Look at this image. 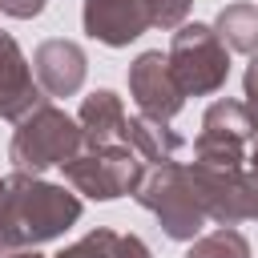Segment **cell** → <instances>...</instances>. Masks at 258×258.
Wrapping results in <instances>:
<instances>
[{
	"label": "cell",
	"instance_id": "8992f818",
	"mask_svg": "<svg viewBox=\"0 0 258 258\" xmlns=\"http://www.w3.org/2000/svg\"><path fill=\"white\" fill-rule=\"evenodd\" d=\"M185 177L194 185V198L206 218H218L226 226L258 218V173L242 169H218V165H185Z\"/></svg>",
	"mask_w": 258,
	"mask_h": 258
},
{
	"label": "cell",
	"instance_id": "ac0fdd59",
	"mask_svg": "<svg viewBox=\"0 0 258 258\" xmlns=\"http://www.w3.org/2000/svg\"><path fill=\"white\" fill-rule=\"evenodd\" d=\"M0 8H4L8 16H20V20H24V16H36V12L44 8V0H0Z\"/></svg>",
	"mask_w": 258,
	"mask_h": 258
},
{
	"label": "cell",
	"instance_id": "5bb4252c",
	"mask_svg": "<svg viewBox=\"0 0 258 258\" xmlns=\"http://www.w3.org/2000/svg\"><path fill=\"white\" fill-rule=\"evenodd\" d=\"M218 40L238 52H258V4H230L218 16Z\"/></svg>",
	"mask_w": 258,
	"mask_h": 258
},
{
	"label": "cell",
	"instance_id": "4fadbf2b",
	"mask_svg": "<svg viewBox=\"0 0 258 258\" xmlns=\"http://www.w3.org/2000/svg\"><path fill=\"white\" fill-rule=\"evenodd\" d=\"M56 258H149L145 242L133 234H113V230H93L77 246H69Z\"/></svg>",
	"mask_w": 258,
	"mask_h": 258
},
{
	"label": "cell",
	"instance_id": "9a60e30c",
	"mask_svg": "<svg viewBox=\"0 0 258 258\" xmlns=\"http://www.w3.org/2000/svg\"><path fill=\"white\" fill-rule=\"evenodd\" d=\"M185 258H250V246H246V238H242L238 230L222 226V230L206 234Z\"/></svg>",
	"mask_w": 258,
	"mask_h": 258
},
{
	"label": "cell",
	"instance_id": "3957f363",
	"mask_svg": "<svg viewBox=\"0 0 258 258\" xmlns=\"http://www.w3.org/2000/svg\"><path fill=\"white\" fill-rule=\"evenodd\" d=\"M137 202L145 210H153L165 226L169 238H194L206 222L198 198H194V185L185 177V165H145L141 181H137Z\"/></svg>",
	"mask_w": 258,
	"mask_h": 258
},
{
	"label": "cell",
	"instance_id": "7c38bea8",
	"mask_svg": "<svg viewBox=\"0 0 258 258\" xmlns=\"http://www.w3.org/2000/svg\"><path fill=\"white\" fill-rule=\"evenodd\" d=\"M125 125H129V113L121 109V97L109 93V89L93 93V97L81 105L85 145H129V141H125Z\"/></svg>",
	"mask_w": 258,
	"mask_h": 258
},
{
	"label": "cell",
	"instance_id": "d6986e66",
	"mask_svg": "<svg viewBox=\"0 0 258 258\" xmlns=\"http://www.w3.org/2000/svg\"><path fill=\"white\" fill-rule=\"evenodd\" d=\"M0 258H40V254H36V250H32V254H28V250H8V254H0Z\"/></svg>",
	"mask_w": 258,
	"mask_h": 258
},
{
	"label": "cell",
	"instance_id": "277c9868",
	"mask_svg": "<svg viewBox=\"0 0 258 258\" xmlns=\"http://www.w3.org/2000/svg\"><path fill=\"white\" fill-rule=\"evenodd\" d=\"M64 173L81 194L109 202L137 189L145 161L133 153V145H81V153L64 161Z\"/></svg>",
	"mask_w": 258,
	"mask_h": 258
},
{
	"label": "cell",
	"instance_id": "5b68a950",
	"mask_svg": "<svg viewBox=\"0 0 258 258\" xmlns=\"http://www.w3.org/2000/svg\"><path fill=\"white\" fill-rule=\"evenodd\" d=\"M165 60H169V73H173V81L185 97L189 93H214L226 81V69H230L226 44L206 24H185L181 32H173Z\"/></svg>",
	"mask_w": 258,
	"mask_h": 258
},
{
	"label": "cell",
	"instance_id": "30bf717a",
	"mask_svg": "<svg viewBox=\"0 0 258 258\" xmlns=\"http://www.w3.org/2000/svg\"><path fill=\"white\" fill-rule=\"evenodd\" d=\"M40 105V93L32 85V73L16 48V40L8 32H0V117L20 121L24 113H32Z\"/></svg>",
	"mask_w": 258,
	"mask_h": 258
},
{
	"label": "cell",
	"instance_id": "2e32d148",
	"mask_svg": "<svg viewBox=\"0 0 258 258\" xmlns=\"http://www.w3.org/2000/svg\"><path fill=\"white\" fill-rule=\"evenodd\" d=\"M246 117H250V161H254V173H258V56L250 60L246 69Z\"/></svg>",
	"mask_w": 258,
	"mask_h": 258
},
{
	"label": "cell",
	"instance_id": "9c48e42d",
	"mask_svg": "<svg viewBox=\"0 0 258 258\" xmlns=\"http://www.w3.org/2000/svg\"><path fill=\"white\" fill-rule=\"evenodd\" d=\"M149 28L145 0H85V32L101 44H129Z\"/></svg>",
	"mask_w": 258,
	"mask_h": 258
},
{
	"label": "cell",
	"instance_id": "e0dca14e",
	"mask_svg": "<svg viewBox=\"0 0 258 258\" xmlns=\"http://www.w3.org/2000/svg\"><path fill=\"white\" fill-rule=\"evenodd\" d=\"M145 12H149V24L173 28V24L189 12V0H145Z\"/></svg>",
	"mask_w": 258,
	"mask_h": 258
},
{
	"label": "cell",
	"instance_id": "6da1fadb",
	"mask_svg": "<svg viewBox=\"0 0 258 258\" xmlns=\"http://www.w3.org/2000/svg\"><path fill=\"white\" fill-rule=\"evenodd\" d=\"M81 218V202L48 181H36L28 173H12L4 177V226H8V246H36L56 238L60 230H69Z\"/></svg>",
	"mask_w": 258,
	"mask_h": 258
},
{
	"label": "cell",
	"instance_id": "ba28073f",
	"mask_svg": "<svg viewBox=\"0 0 258 258\" xmlns=\"http://www.w3.org/2000/svg\"><path fill=\"white\" fill-rule=\"evenodd\" d=\"M129 93H133L141 117L161 121V125H165V121L181 109V101H185V93L177 89V81H173V73H169V60H165L161 52H141V56L133 60V69H129Z\"/></svg>",
	"mask_w": 258,
	"mask_h": 258
},
{
	"label": "cell",
	"instance_id": "52a82bcc",
	"mask_svg": "<svg viewBox=\"0 0 258 258\" xmlns=\"http://www.w3.org/2000/svg\"><path fill=\"white\" fill-rule=\"evenodd\" d=\"M194 149H198L202 165L242 169V161L250 153V117H246V105H238V101H214L206 109V121H202V133H198Z\"/></svg>",
	"mask_w": 258,
	"mask_h": 258
},
{
	"label": "cell",
	"instance_id": "7a4b0ae2",
	"mask_svg": "<svg viewBox=\"0 0 258 258\" xmlns=\"http://www.w3.org/2000/svg\"><path fill=\"white\" fill-rule=\"evenodd\" d=\"M85 145V133L73 117H64L60 109L52 105H36L32 113L20 117V129L12 137V161L20 173H36V169H48V165H64L81 153Z\"/></svg>",
	"mask_w": 258,
	"mask_h": 258
},
{
	"label": "cell",
	"instance_id": "8fae6325",
	"mask_svg": "<svg viewBox=\"0 0 258 258\" xmlns=\"http://www.w3.org/2000/svg\"><path fill=\"white\" fill-rule=\"evenodd\" d=\"M32 60H36V77L48 97H69L85 81V52L73 40H44Z\"/></svg>",
	"mask_w": 258,
	"mask_h": 258
}]
</instances>
